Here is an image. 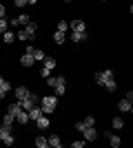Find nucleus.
<instances>
[{
  "label": "nucleus",
  "instance_id": "1",
  "mask_svg": "<svg viewBox=\"0 0 133 148\" xmlns=\"http://www.w3.org/2000/svg\"><path fill=\"white\" fill-rule=\"evenodd\" d=\"M47 84H49L53 91L58 93V95H64V91H67V77L64 75H58V77H47Z\"/></svg>",
  "mask_w": 133,
  "mask_h": 148
},
{
  "label": "nucleus",
  "instance_id": "2",
  "mask_svg": "<svg viewBox=\"0 0 133 148\" xmlns=\"http://www.w3.org/2000/svg\"><path fill=\"white\" fill-rule=\"evenodd\" d=\"M36 31H38V25H36V22H29V25H25V29H20L18 33H16V38H18V40H27V42H29V40H33V38H36Z\"/></svg>",
  "mask_w": 133,
  "mask_h": 148
},
{
  "label": "nucleus",
  "instance_id": "3",
  "mask_svg": "<svg viewBox=\"0 0 133 148\" xmlns=\"http://www.w3.org/2000/svg\"><path fill=\"white\" fill-rule=\"evenodd\" d=\"M93 80H95V84H100V86H104L109 80H113V71L111 69H104V71H98V73L93 75Z\"/></svg>",
  "mask_w": 133,
  "mask_h": 148
},
{
  "label": "nucleus",
  "instance_id": "4",
  "mask_svg": "<svg viewBox=\"0 0 133 148\" xmlns=\"http://www.w3.org/2000/svg\"><path fill=\"white\" fill-rule=\"evenodd\" d=\"M56 106H58V97H53V95H47V97H42V113L47 115V113H53L56 111Z\"/></svg>",
  "mask_w": 133,
  "mask_h": 148
},
{
  "label": "nucleus",
  "instance_id": "5",
  "mask_svg": "<svg viewBox=\"0 0 133 148\" xmlns=\"http://www.w3.org/2000/svg\"><path fill=\"white\" fill-rule=\"evenodd\" d=\"M38 102H40V97L36 95V93H31V91H29V95H27V97L22 99V102H20V106H22L25 111H29V108H33V106L38 104Z\"/></svg>",
  "mask_w": 133,
  "mask_h": 148
},
{
  "label": "nucleus",
  "instance_id": "6",
  "mask_svg": "<svg viewBox=\"0 0 133 148\" xmlns=\"http://www.w3.org/2000/svg\"><path fill=\"white\" fill-rule=\"evenodd\" d=\"M25 51H27V53H31V56H33V60H36V62H42V60H44V56H47L44 51L36 49V47H27Z\"/></svg>",
  "mask_w": 133,
  "mask_h": 148
},
{
  "label": "nucleus",
  "instance_id": "7",
  "mask_svg": "<svg viewBox=\"0 0 133 148\" xmlns=\"http://www.w3.org/2000/svg\"><path fill=\"white\" fill-rule=\"evenodd\" d=\"M20 64H22V66H27V69H31L33 64H36V60H33V56L31 53H22V56H20Z\"/></svg>",
  "mask_w": 133,
  "mask_h": 148
},
{
  "label": "nucleus",
  "instance_id": "8",
  "mask_svg": "<svg viewBox=\"0 0 133 148\" xmlns=\"http://www.w3.org/2000/svg\"><path fill=\"white\" fill-rule=\"evenodd\" d=\"M27 115H29V119H31V122H36V119H38L40 115H44V113H42V108L36 104L33 108H29V111H27Z\"/></svg>",
  "mask_w": 133,
  "mask_h": 148
},
{
  "label": "nucleus",
  "instance_id": "9",
  "mask_svg": "<svg viewBox=\"0 0 133 148\" xmlns=\"http://www.w3.org/2000/svg\"><path fill=\"white\" fill-rule=\"evenodd\" d=\"M118 111H120V113H131V111H133L131 102H129L127 97H124V99H120V102H118Z\"/></svg>",
  "mask_w": 133,
  "mask_h": 148
},
{
  "label": "nucleus",
  "instance_id": "10",
  "mask_svg": "<svg viewBox=\"0 0 133 148\" xmlns=\"http://www.w3.org/2000/svg\"><path fill=\"white\" fill-rule=\"evenodd\" d=\"M82 135H84V139H87V142H95L98 133H95V128H93V126H87V128L82 130Z\"/></svg>",
  "mask_w": 133,
  "mask_h": 148
},
{
  "label": "nucleus",
  "instance_id": "11",
  "mask_svg": "<svg viewBox=\"0 0 133 148\" xmlns=\"http://www.w3.org/2000/svg\"><path fill=\"white\" fill-rule=\"evenodd\" d=\"M13 117H16V124H27V122H29V115H27L25 108H20V111L16 113Z\"/></svg>",
  "mask_w": 133,
  "mask_h": 148
},
{
  "label": "nucleus",
  "instance_id": "12",
  "mask_svg": "<svg viewBox=\"0 0 133 148\" xmlns=\"http://www.w3.org/2000/svg\"><path fill=\"white\" fill-rule=\"evenodd\" d=\"M107 139L111 142V146H113V148H120V144H122V139H120L118 135H113L111 130H107Z\"/></svg>",
  "mask_w": 133,
  "mask_h": 148
},
{
  "label": "nucleus",
  "instance_id": "13",
  "mask_svg": "<svg viewBox=\"0 0 133 148\" xmlns=\"http://www.w3.org/2000/svg\"><path fill=\"white\" fill-rule=\"evenodd\" d=\"M69 38L73 42H84V40H87V33H84V31H71Z\"/></svg>",
  "mask_w": 133,
  "mask_h": 148
},
{
  "label": "nucleus",
  "instance_id": "14",
  "mask_svg": "<svg viewBox=\"0 0 133 148\" xmlns=\"http://www.w3.org/2000/svg\"><path fill=\"white\" fill-rule=\"evenodd\" d=\"M56 58H51V56H44V60H42V66L44 69H51V71H53V69H56Z\"/></svg>",
  "mask_w": 133,
  "mask_h": 148
},
{
  "label": "nucleus",
  "instance_id": "15",
  "mask_svg": "<svg viewBox=\"0 0 133 148\" xmlns=\"http://www.w3.org/2000/svg\"><path fill=\"white\" fill-rule=\"evenodd\" d=\"M27 95H29V88H27V86H18V88H16V99H18V102H22Z\"/></svg>",
  "mask_w": 133,
  "mask_h": 148
},
{
  "label": "nucleus",
  "instance_id": "16",
  "mask_svg": "<svg viewBox=\"0 0 133 148\" xmlns=\"http://www.w3.org/2000/svg\"><path fill=\"white\" fill-rule=\"evenodd\" d=\"M69 29H71V31H84V20L76 18V20H73V22L69 25Z\"/></svg>",
  "mask_w": 133,
  "mask_h": 148
},
{
  "label": "nucleus",
  "instance_id": "17",
  "mask_svg": "<svg viewBox=\"0 0 133 148\" xmlns=\"http://www.w3.org/2000/svg\"><path fill=\"white\" fill-rule=\"evenodd\" d=\"M36 124H38V128H40V130H44V128H49V126H51V122L44 117V115H40V117L36 119Z\"/></svg>",
  "mask_w": 133,
  "mask_h": 148
},
{
  "label": "nucleus",
  "instance_id": "18",
  "mask_svg": "<svg viewBox=\"0 0 133 148\" xmlns=\"http://www.w3.org/2000/svg\"><path fill=\"white\" fill-rule=\"evenodd\" d=\"M16 20H18V25H20V27H25V25H29V22H31V16H27V13H20Z\"/></svg>",
  "mask_w": 133,
  "mask_h": 148
},
{
  "label": "nucleus",
  "instance_id": "19",
  "mask_svg": "<svg viewBox=\"0 0 133 148\" xmlns=\"http://www.w3.org/2000/svg\"><path fill=\"white\" fill-rule=\"evenodd\" d=\"M9 88H11V84H9V82H2V84H0V99L2 97H7V93H9Z\"/></svg>",
  "mask_w": 133,
  "mask_h": 148
},
{
  "label": "nucleus",
  "instance_id": "20",
  "mask_svg": "<svg viewBox=\"0 0 133 148\" xmlns=\"http://www.w3.org/2000/svg\"><path fill=\"white\" fill-rule=\"evenodd\" d=\"M20 108H22V106H20V102H11V104L7 106V113H11V115H16V113H18Z\"/></svg>",
  "mask_w": 133,
  "mask_h": 148
},
{
  "label": "nucleus",
  "instance_id": "21",
  "mask_svg": "<svg viewBox=\"0 0 133 148\" xmlns=\"http://www.w3.org/2000/svg\"><path fill=\"white\" fill-rule=\"evenodd\" d=\"M2 40H5L7 44H11L13 40H16V33H13V31H9V29H7V31H5V36H2Z\"/></svg>",
  "mask_w": 133,
  "mask_h": 148
},
{
  "label": "nucleus",
  "instance_id": "22",
  "mask_svg": "<svg viewBox=\"0 0 133 148\" xmlns=\"http://www.w3.org/2000/svg\"><path fill=\"white\" fill-rule=\"evenodd\" d=\"M64 36H67V33H62V31L56 29V33H53V42H56V44H62L64 42Z\"/></svg>",
  "mask_w": 133,
  "mask_h": 148
},
{
  "label": "nucleus",
  "instance_id": "23",
  "mask_svg": "<svg viewBox=\"0 0 133 148\" xmlns=\"http://www.w3.org/2000/svg\"><path fill=\"white\" fill-rule=\"evenodd\" d=\"M47 142H49V146H53V148H60V144H62L58 135H51L49 139H47Z\"/></svg>",
  "mask_w": 133,
  "mask_h": 148
},
{
  "label": "nucleus",
  "instance_id": "24",
  "mask_svg": "<svg viewBox=\"0 0 133 148\" xmlns=\"http://www.w3.org/2000/svg\"><path fill=\"white\" fill-rule=\"evenodd\" d=\"M58 31L67 33V31H69V22H67V20H58Z\"/></svg>",
  "mask_w": 133,
  "mask_h": 148
},
{
  "label": "nucleus",
  "instance_id": "25",
  "mask_svg": "<svg viewBox=\"0 0 133 148\" xmlns=\"http://www.w3.org/2000/svg\"><path fill=\"white\" fill-rule=\"evenodd\" d=\"M111 124H113V128H118V130L124 128V119H122V117H113V122H111Z\"/></svg>",
  "mask_w": 133,
  "mask_h": 148
},
{
  "label": "nucleus",
  "instance_id": "26",
  "mask_svg": "<svg viewBox=\"0 0 133 148\" xmlns=\"http://www.w3.org/2000/svg\"><path fill=\"white\" fill-rule=\"evenodd\" d=\"M36 146H38V148H44V146H49V142H47V137H38V139H36Z\"/></svg>",
  "mask_w": 133,
  "mask_h": 148
},
{
  "label": "nucleus",
  "instance_id": "27",
  "mask_svg": "<svg viewBox=\"0 0 133 148\" xmlns=\"http://www.w3.org/2000/svg\"><path fill=\"white\" fill-rule=\"evenodd\" d=\"M104 88H107V91H111V93H113L115 88H118V84H115V80H109L107 84H104Z\"/></svg>",
  "mask_w": 133,
  "mask_h": 148
},
{
  "label": "nucleus",
  "instance_id": "28",
  "mask_svg": "<svg viewBox=\"0 0 133 148\" xmlns=\"http://www.w3.org/2000/svg\"><path fill=\"white\" fill-rule=\"evenodd\" d=\"M7 29H9V22H7L5 18H0V33H5Z\"/></svg>",
  "mask_w": 133,
  "mask_h": 148
},
{
  "label": "nucleus",
  "instance_id": "29",
  "mask_svg": "<svg viewBox=\"0 0 133 148\" xmlns=\"http://www.w3.org/2000/svg\"><path fill=\"white\" fill-rule=\"evenodd\" d=\"M84 144H87V139H76V142H71V146L73 148H82Z\"/></svg>",
  "mask_w": 133,
  "mask_h": 148
},
{
  "label": "nucleus",
  "instance_id": "30",
  "mask_svg": "<svg viewBox=\"0 0 133 148\" xmlns=\"http://www.w3.org/2000/svg\"><path fill=\"white\" fill-rule=\"evenodd\" d=\"M82 122L87 124V126H93V124H95V117H93V115H87V117H84Z\"/></svg>",
  "mask_w": 133,
  "mask_h": 148
},
{
  "label": "nucleus",
  "instance_id": "31",
  "mask_svg": "<svg viewBox=\"0 0 133 148\" xmlns=\"http://www.w3.org/2000/svg\"><path fill=\"white\" fill-rule=\"evenodd\" d=\"M49 75H51V69H40V77H44V80H47V77H49Z\"/></svg>",
  "mask_w": 133,
  "mask_h": 148
},
{
  "label": "nucleus",
  "instance_id": "32",
  "mask_svg": "<svg viewBox=\"0 0 133 148\" xmlns=\"http://www.w3.org/2000/svg\"><path fill=\"white\" fill-rule=\"evenodd\" d=\"M84 128H87V124H84V122H76V130H80V133H82Z\"/></svg>",
  "mask_w": 133,
  "mask_h": 148
},
{
  "label": "nucleus",
  "instance_id": "33",
  "mask_svg": "<svg viewBox=\"0 0 133 148\" xmlns=\"http://www.w3.org/2000/svg\"><path fill=\"white\" fill-rule=\"evenodd\" d=\"M13 5H16V7H20V9H22V7L27 5V0H13Z\"/></svg>",
  "mask_w": 133,
  "mask_h": 148
},
{
  "label": "nucleus",
  "instance_id": "34",
  "mask_svg": "<svg viewBox=\"0 0 133 148\" xmlns=\"http://www.w3.org/2000/svg\"><path fill=\"white\" fill-rule=\"evenodd\" d=\"M5 16H7V7L0 2V18H5Z\"/></svg>",
  "mask_w": 133,
  "mask_h": 148
},
{
  "label": "nucleus",
  "instance_id": "35",
  "mask_svg": "<svg viewBox=\"0 0 133 148\" xmlns=\"http://www.w3.org/2000/svg\"><path fill=\"white\" fill-rule=\"evenodd\" d=\"M40 0H27V5H38Z\"/></svg>",
  "mask_w": 133,
  "mask_h": 148
},
{
  "label": "nucleus",
  "instance_id": "36",
  "mask_svg": "<svg viewBox=\"0 0 133 148\" xmlns=\"http://www.w3.org/2000/svg\"><path fill=\"white\" fill-rule=\"evenodd\" d=\"M2 82H5V77H2V75H0V84H2Z\"/></svg>",
  "mask_w": 133,
  "mask_h": 148
},
{
  "label": "nucleus",
  "instance_id": "37",
  "mask_svg": "<svg viewBox=\"0 0 133 148\" xmlns=\"http://www.w3.org/2000/svg\"><path fill=\"white\" fill-rule=\"evenodd\" d=\"M62 2H71V0H62Z\"/></svg>",
  "mask_w": 133,
  "mask_h": 148
}]
</instances>
